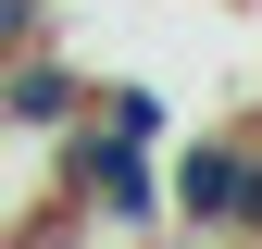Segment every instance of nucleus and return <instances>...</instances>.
I'll return each mask as SVG.
<instances>
[{"label":"nucleus","mask_w":262,"mask_h":249,"mask_svg":"<svg viewBox=\"0 0 262 249\" xmlns=\"http://www.w3.org/2000/svg\"><path fill=\"white\" fill-rule=\"evenodd\" d=\"M50 200L113 212V225H162V162H150V137L75 112V124H50Z\"/></svg>","instance_id":"1"},{"label":"nucleus","mask_w":262,"mask_h":249,"mask_svg":"<svg viewBox=\"0 0 262 249\" xmlns=\"http://www.w3.org/2000/svg\"><path fill=\"white\" fill-rule=\"evenodd\" d=\"M162 212L187 237H225V212H237V124H212V137H187L162 162Z\"/></svg>","instance_id":"2"},{"label":"nucleus","mask_w":262,"mask_h":249,"mask_svg":"<svg viewBox=\"0 0 262 249\" xmlns=\"http://www.w3.org/2000/svg\"><path fill=\"white\" fill-rule=\"evenodd\" d=\"M75 112H88V75H75V62H50L38 38H13V50H0V124L50 137V124H75Z\"/></svg>","instance_id":"3"},{"label":"nucleus","mask_w":262,"mask_h":249,"mask_svg":"<svg viewBox=\"0 0 262 249\" xmlns=\"http://www.w3.org/2000/svg\"><path fill=\"white\" fill-rule=\"evenodd\" d=\"M225 237L262 249V124H237V212H225Z\"/></svg>","instance_id":"4"},{"label":"nucleus","mask_w":262,"mask_h":249,"mask_svg":"<svg viewBox=\"0 0 262 249\" xmlns=\"http://www.w3.org/2000/svg\"><path fill=\"white\" fill-rule=\"evenodd\" d=\"M88 112H100V124H125V137H175V112H162V87H113V100H88Z\"/></svg>","instance_id":"5"}]
</instances>
